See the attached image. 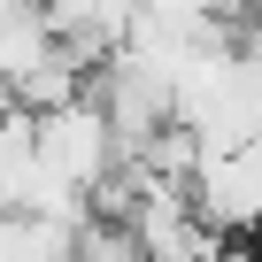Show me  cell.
Wrapping results in <instances>:
<instances>
[{
	"label": "cell",
	"instance_id": "1",
	"mask_svg": "<svg viewBox=\"0 0 262 262\" xmlns=\"http://www.w3.org/2000/svg\"><path fill=\"white\" fill-rule=\"evenodd\" d=\"M193 216L216 239H262V131L239 139V147H201Z\"/></svg>",
	"mask_w": 262,
	"mask_h": 262
},
{
	"label": "cell",
	"instance_id": "2",
	"mask_svg": "<svg viewBox=\"0 0 262 262\" xmlns=\"http://www.w3.org/2000/svg\"><path fill=\"white\" fill-rule=\"evenodd\" d=\"M31 116H39V155H47L62 178H77L85 193H100V178L123 162L116 116H108L93 93H77V100H62V108H31Z\"/></svg>",
	"mask_w": 262,
	"mask_h": 262
},
{
	"label": "cell",
	"instance_id": "3",
	"mask_svg": "<svg viewBox=\"0 0 262 262\" xmlns=\"http://www.w3.org/2000/svg\"><path fill=\"white\" fill-rule=\"evenodd\" d=\"M70 224H47L31 208H0V262H70Z\"/></svg>",
	"mask_w": 262,
	"mask_h": 262
},
{
	"label": "cell",
	"instance_id": "4",
	"mask_svg": "<svg viewBox=\"0 0 262 262\" xmlns=\"http://www.w3.org/2000/svg\"><path fill=\"white\" fill-rule=\"evenodd\" d=\"M70 262H155V254L123 216H85L77 239H70Z\"/></svg>",
	"mask_w": 262,
	"mask_h": 262
},
{
	"label": "cell",
	"instance_id": "5",
	"mask_svg": "<svg viewBox=\"0 0 262 262\" xmlns=\"http://www.w3.org/2000/svg\"><path fill=\"white\" fill-rule=\"evenodd\" d=\"M254 247H262V239H254Z\"/></svg>",
	"mask_w": 262,
	"mask_h": 262
}]
</instances>
